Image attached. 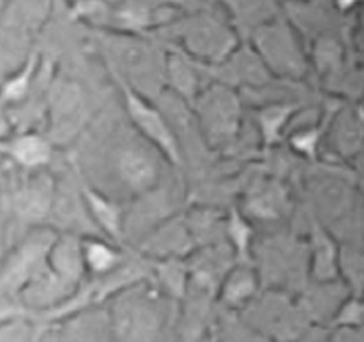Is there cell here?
<instances>
[{
    "mask_svg": "<svg viewBox=\"0 0 364 342\" xmlns=\"http://www.w3.org/2000/svg\"><path fill=\"white\" fill-rule=\"evenodd\" d=\"M9 155L26 168H38L46 164L51 155L50 144L38 135L18 137L9 144Z\"/></svg>",
    "mask_w": 364,
    "mask_h": 342,
    "instance_id": "obj_4",
    "label": "cell"
},
{
    "mask_svg": "<svg viewBox=\"0 0 364 342\" xmlns=\"http://www.w3.org/2000/svg\"><path fill=\"white\" fill-rule=\"evenodd\" d=\"M80 259L87 268L95 273H104L112 269L119 262V253L100 239H84L80 242Z\"/></svg>",
    "mask_w": 364,
    "mask_h": 342,
    "instance_id": "obj_5",
    "label": "cell"
},
{
    "mask_svg": "<svg viewBox=\"0 0 364 342\" xmlns=\"http://www.w3.org/2000/svg\"><path fill=\"white\" fill-rule=\"evenodd\" d=\"M363 29H364V13H363Z\"/></svg>",
    "mask_w": 364,
    "mask_h": 342,
    "instance_id": "obj_9",
    "label": "cell"
},
{
    "mask_svg": "<svg viewBox=\"0 0 364 342\" xmlns=\"http://www.w3.org/2000/svg\"><path fill=\"white\" fill-rule=\"evenodd\" d=\"M297 109L299 107L295 104H272L257 113V122H259L266 144H275L281 141L282 129L286 128V124L290 122Z\"/></svg>",
    "mask_w": 364,
    "mask_h": 342,
    "instance_id": "obj_3",
    "label": "cell"
},
{
    "mask_svg": "<svg viewBox=\"0 0 364 342\" xmlns=\"http://www.w3.org/2000/svg\"><path fill=\"white\" fill-rule=\"evenodd\" d=\"M122 97H124V106L128 112L129 120L133 122L142 137H146L166 159L173 164H181V149H178L177 139L173 132L164 120L162 113L157 107L151 106L146 99H142L139 93L129 86H122Z\"/></svg>",
    "mask_w": 364,
    "mask_h": 342,
    "instance_id": "obj_1",
    "label": "cell"
},
{
    "mask_svg": "<svg viewBox=\"0 0 364 342\" xmlns=\"http://www.w3.org/2000/svg\"><path fill=\"white\" fill-rule=\"evenodd\" d=\"M82 201L86 204L87 211L93 217L100 230L108 237H112L115 242H120L124 233H122V211L115 202L104 197L102 193L95 191L91 186L82 184Z\"/></svg>",
    "mask_w": 364,
    "mask_h": 342,
    "instance_id": "obj_2",
    "label": "cell"
},
{
    "mask_svg": "<svg viewBox=\"0 0 364 342\" xmlns=\"http://www.w3.org/2000/svg\"><path fill=\"white\" fill-rule=\"evenodd\" d=\"M228 231H230V239L235 244L239 252H248L250 240H252V230H250L248 223L239 211L233 210L228 219Z\"/></svg>",
    "mask_w": 364,
    "mask_h": 342,
    "instance_id": "obj_6",
    "label": "cell"
},
{
    "mask_svg": "<svg viewBox=\"0 0 364 342\" xmlns=\"http://www.w3.org/2000/svg\"><path fill=\"white\" fill-rule=\"evenodd\" d=\"M318 142V132L317 129H304L302 133H297L295 137H291V146H294L297 151L304 153V155H314L315 148H317Z\"/></svg>",
    "mask_w": 364,
    "mask_h": 342,
    "instance_id": "obj_8",
    "label": "cell"
},
{
    "mask_svg": "<svg viewBox=\"0 0 364 342\" xmlns=\"http://www.w3.org/2000/svg\"><path fill=\"white\" fill-rule=\"evenodd\" d=\"M33 71H35V66H33V60H31L28 66L24 68V71H21L17 77H13V79L6 84L4 90H2V95H4V99L18 100L21 97H24V93L28 91L29 80H31V75H33Z\"/></svg>",
    "mask_w": 364,
    "mask_h": 342,
    "instance_id": "obj_7",
    "label": "cell"
}]
</instances>
